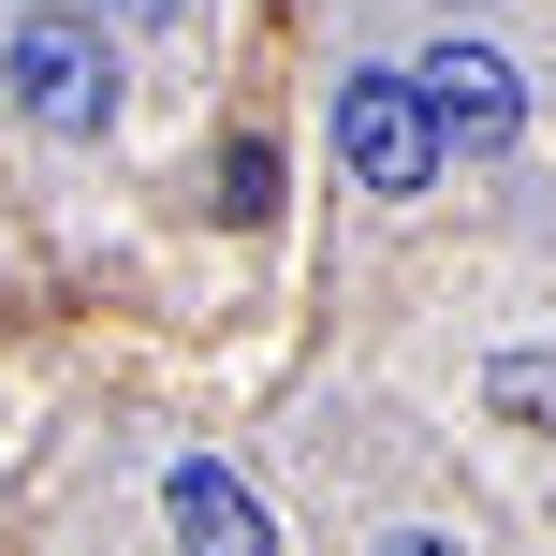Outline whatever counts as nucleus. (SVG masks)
Segmentation results:
<instances>
[{
  "label": "nucleus",
  "instance_id": "1",
  "mask_svg": "<svg viewBox=\"0 0 556 556\" xmlns=\"http://www.w3.org/2000/svg\"><path fill=\"white\" fill-rule=\"evenodd\" d=\"M0 74H15L29 132H103V117H117V45H103V15H15Z\"/></svg>",
  "mask_w": 556,
  "mask_h": 556
},
{
  "label": "nucleus",
  "instance_id": "2",
  "mask_svg": "<svg viewBox=\"0 0 556 556\" xmlns=\"http://www.w3.org/2000/svg\"><path fill=\"white\" fill-rule=\"evenodd\" d=\"M410 88H425V117H440V162L469 147V162H498L513 132H528V74H513L483 29H440V45L410 59Z\"/></svg>",
  "mask_w": 556,
  "mask_h": 556
},
{
  "label": "nucleus",
  "instance_id": "3",
  "mask_svg": "<svg viewBox=\"0 0 556 556\" xmlns=\"http://www.w3.org/2000/svg\"><path fill=\"white\" fill-rule=\"evenodd\" d=\"M337 162L366 176V191H425L440 176V117H425L410 74H352L337 88Z\"/></svg>",
  "mask_w": 556,
  "mask_h": 556
},
{
  "label": "nucleus",
  "instance_id": "4",
  "mask_svg": "<svg viewBox=\"0 0 556 556\" xmlns=\"http://www.w3.org/2000/svg\"><path fill=\"white\" fill-rule=\"evenodd\" d=\"M162 528H176V556H278L264 498L220 469V454H176V469H162Z\"/></svg>",
  "mask_w": 556,
  "mask_h": 556
},
{
  "label": "nucleus",
  "instance_id": "5",
  "mask_svg": "<svg viewBox=\"0 0 556 556\" xmlns=\"http://www.w3.org/2000/svg\"><path fill=\"white\" fill-rule=\"evenodd\" d=\"M220 205H235V220H278V147H235V162H220Z\"/></svg>",
  "mask_w": 556,
  "mask_h": 556
},
{
  "label": "nucleus",
  "instance_id": "6",
  "mask_svg": "<svg viewBox=\"0 0 556 556\" xmlns=\"http://www.w3.org/2000/svg\"><path fill=\"white\" fill-rule=\"evenodd\" d=\"M88 15H103V29H176L191 0H88Z\"/></svg>",
  "mask_w": 556,
  "mask_h": 556
},
{
  "label": "nucleus",
  "instance_id": "7",
  "mask_svg": "<svg viewBox=\"0 0 556 556\" xmlns=\"http://www.w3.org/2000/svg\"><path fill=\"white\" fill-rule=\"evenodd\" d=\"M381 556H483V542H454V528H395Z\"/></svg>",
  "mask_w": 556,
  "mask_h": 556
}]
</instances>
